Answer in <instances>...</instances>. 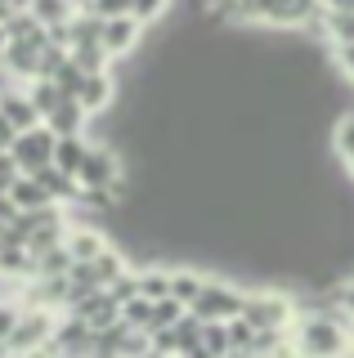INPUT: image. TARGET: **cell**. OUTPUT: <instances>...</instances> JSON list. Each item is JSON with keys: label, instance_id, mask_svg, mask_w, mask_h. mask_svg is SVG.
<instances>
[{"label": "cell", "instance_id": "1", "mask_svg": "<svg viewBox=\"0 0 354 358\" xmlns=\"http://www.w3.org/2000/svg\"><path fill=\"white\" fill-rule=\"evenodd\" d=\"M242 318L256 331H292L296 318H301V305L287 291H251L247 305H242Z\"/></svg>", "mask_w": 354, "mask_h": 358}, {"label": "cell", "instance_id": "2", "mask_svg": "<svg viewBox=\"0 0 354 358\" xmlns=\"http://www.w3.org/2000/svg\"><path fill=\"white\" fill-rule=\"evenodd\" d=\"M76 179H81L85 193H113V197L126 193L121 157H117V148H108V143H90V157H85V166H81Z\"/></svg>", "mask_w": 354, "mask_h": 358}, {"label": "cell", "instance_id": "3", "mask_svg": "<svg viewBox=\"0 0 354 358\" xmlns=\"http://www.w3.org/2000/svg\"><path fill=\"white\" fill-rule=\"evenodd\" d=\"M242 305H247V291H238L234 282H225V278H206L202 291H197V300H193V313L202 322H229V318H238Z\"/></svg>", "mask_w": 354, "mask_h": 358}, {"label": "cell", "instance_id": "4", "mask_svg": "<svg viewBox=\"0 0 354 358\" xmlns=\"http://www.w3.org/2000/svg\"><path fill=\"white\" fill-rule=\"evenodd\" d=\"M54 143H59V134L41 121V126H31V130L18 134V139L9 143V152H14V162H18V171H23V175H36L41 166L54 162Z\"/></svg>", "mask_w": 354, "mask_h": 358}, {"label": "cell", "instance_id": "5", "mask_svg": "<svg viewBox=\"0 0 354 358\" xmlns=\"http://www.w3.org/2000/svg\"><path fill=\"white\" fill-rule=\"evenodd\" d=\"M139 41H143V22L135 14H126V18H104V50L113 54V59H121V54H130V50H139Z\"/></svg>", "mask_w": 354, "mask_h": 358}, {"label": "cell", "instance_id": "6", "mask_svg": "<svg viewBox=\"0 0 354 358\" xmlns=\"http://www.w3.org/2000/svg\"><path fill=\"white\" fill-rule=\"evenodd\" d=\"M0 112H5V117H9V121H14V126H18V134L45 121V117H41V112H36V103H31L27 85H23V90H14V85H5V90H0Z\"/></svg>", "mask_w": 354, "mask_h": 358}, {"label": "cell", "instance_id": "7", "mask_svg": "<svg viewBox=\"0 0 354 358\" xmlns=\"http://www.w3.org/2000/svg\"><path fill=\"white\" fill-rule=\"evenodd\" d=\"M0 67L27 85V81H36V76H41V50H36V45H27V41H9V50L0 54Z\"/></svg>", "mask_w": 354, "mask_h": 358}, {"label": "cell", "instance_id": "8", "mask_svg": "<svg viewBox=\"0 0 354 358\" xmlns=\"http://www.w3.org/2000/svg\"><path fill=\"white\" fill-rule=\"evenodd\" d=\"M9 197H14L18 210H45V206H59V201L50 197V188L41 184L36 175H18L14 184H9Z\"/></svg>", "mask_w": 354, "mask_h": 358}, {"label": "cell", "instance_id": "9", "mask_svg": "<svg viewBox=\"0 0 354 358\" xmlns=\"http://www.w3.org/2000/svg\"><path fill=\"white\" fill-rule=\"evenodd\" d=\"M68 251H72V260H76V264H90V260H99V255L108 251V238H104L99 229L72 224V229H68Z\"/></svg>", "mask_w": 354, "mask_h": 358}, {"label": "cell", "instance_id": "10", "mask_svg": "<svg viewBox=\"0 0 354 358\" xmlns=\"http://www.w3.org/2000/svg\"><path fill=\"white\" fill-rule=\"evenodd\" d=\"M76 99H81V108L90 112V117H104L108 103H113V72H90Z\"/></svg>", "mask_w": 354, "mask_h": 358}, {"label": "cell", "instance_id": "11", "mask_svg": "<svg viewBox=\"0 0 354 358\" xmlns=\"http://www.w3.org/2000/svg\"><path fill=\"white\" fill-rule=\"evenodd\" d=\"M85 157H90V139L85 134H59V143H54V166L68 175H81Z\"/></svg>", "mask_w": 354, "mask_h": 358}, {"label": "cell", "instance_id": "12", "mask_svg": "<svg viewBox=\"0 0 354 358\" xmlns=\"http://www.w3.org/2000/svg\"><path fill=\"white\" fill-rule=\"evenodd\" d=\"M85 121H90V112L81 108V99H63V103L45 117V126H50L54 134H81Z\"/></svg>", "mask_w": 354, "mask_h": 358}, {"label": "cell", "instance_id": "13", "mask_svg": "<svg viewBox=\"0 0 354 358\" xmlns=\"http://www.w3.org/2000/svg\"><path fill=\"white\" fill-rule=\"evenodd\" d=\"M85 268H90V282H94V287H104V291L113 287V282H117L121 273H126V264H121V255L113 251V246H108V251L99 255V260H90Z\"/></svg>", "mask_w": 354, "mask_h": 358}, {"label": "cell", "instance_id": "14", "mask_svg": "<svg viewBox=\"0 0 354 358\" xmlns=\"http://www.w3.org/2000/svg\"><path fill=\"white\" fill-rule=\"evenodd\" d=\"M206 278L197 273V268H171V296L180 300V305H189L193 309V300H197V291H202Z\"/></svg>", "mask_w": 354, "mask_h": 358}, {"label": "cell", "instance_id": "15", "mask_svg": "<svg viewBox=\"0 0 354 358\" xmlns=\"http://www.w3.org/2000/svg\"><path fill=\"white\" fill-rule=\"evenodd\" d=\"M323 36H327L332 45H350V41H354V14L323 5Z\"/></svg>", "mask_w": 354, "mask_h": 358}, {"label": "cell", "instance_id": "16", "mask_svg": "<svg viewBox=\"0 0 354 358\" xmlns=\"http://www.w3.org/2000/svg\"><path fill=\"white\" fill-rule=\"evenodd\" d=\"M27 94H31V103H36L41 117H50V112L63 103V90L54 85V76H36V81H27Z\"/></svg>", "mask_w": 354, "mask_h": 358}, {"label": "cell", "instance_id": "17", "mask_svg": "<svg viewBox=\"0 0 354 358\" xmlns=\"http://www.w3.org/2000/svg\"><path fill=\"white\" fill-rule=\"evenodd\" d=\"M31 14L45 22V27H63V22L76 18V5L72 0H31Z\"/></svg>", "mask_w": 354, "mask_h": 358}, {"label": "cell", "instance_id": "18", "mask_svg": "<svg viewBox=\"0 0 354 358\" xmlns=\"http://www.w3.org/2000/svg\"><path fill=\"white\" fill-rule=\"evenodd\" d=\"M139 296L143 300H166L171 296V268H139Z\"/></svg>", "mask_w": 354, "mask_h": 358}, {"label": "cell", "instance_id": "19", "mask_svg": "<svg viewBox=\"0 0 354 358\" xmlns=\"http://www.w3.org/2000/svg\"><path fill=\"white\" fill-rule=\"evenodd\" d=\"M202 345L211 350V358H229V354H234V336H229V322H202Z\"/></svg>", "mask_w": 354, "mask_h": 358}, {"label": "cell", "instance_id": "20", "mask_svg": "<svg viewBox=\"0 0 354 358\" xmlns=\"http://www.w3.org/2000/svg\"><path fill=\"white\" fill-rule=\"evenodd\" d=\"M85 76H90V72H85V67L68 54V63H63L59 72H54V85L63 90V99H76V94H81V85H85Z\"/></svg>", "mask_w": 354, "mask_h": 358}, {"label": "cell", "instance_id": "21", "mask_svg": "<svg viewBox=\"0 0 354 358\" xmlns=\"http://www.w3.org/2000/svg\"><path fill=\"white\" fill-rule=\"evenodd\" d=\"M189 313V305H180L175 296H166V300H153V327H148V336L153 331H162V327H175V322Z\"/></svg>", "mask_w": 354, "mask_h": 358}, {"label": "cell", "instance_id": "22", "mask_svg": "<svg viewBox=\"0 0 354 358\" xmlns=\"http://www.w3.org/2000/svg\"><path fill=\"white\" fill-rule=\"evenodd\" d=\"M72 59L85 67V72H108V63H113V54L104 50V45H72Z\"/></svg>", "mask_w": 354, "mask_h": 358}, {"label": "cell", "instance_id": "23", "mask_svg": "<svg viewBox=\"0 0 354 358\" xmlns=\"http://www.w3.org/2000/svg\"><path fill=\"white\" fill-rule=\"evenodd\" d=\"M121 318H126L130 327L148 331V327H153V300H143V296H135V300H130V305H121Z\"/></svg>", "mask_w": 354, "mask_h": 358}, {"label": "cell", "instance_id": "24", "mask_svg": "<svg viewBox=\"0 0 354 358\" xmlns=\"http://www.w3.org/2000/svg\"><path fill=\"white\" fill-rule=\"evenodd\" d=\"M90 9L99 18H126L135 14V0H90Z\"/></svg>", "mask_w": 354, "mask_h": 358}, {"label": "cell", "instance_id": "25", "mask_svg": "<svg viewBox=\"0 0 354 358\" xmlns=\"http://www.w3.org/2000/svg\"><path fill=\"white\" fill-rule=\"evenodd\" d=\"M166 14V0H135V18L148 27V22H157Z\"/></svg>", "mask_w": 354, "mask_h": 358}, {"label": "cell", "instance_id": "26", "mask_svg": "<svg viewBox=\"0 0 354 358\" xmlns=\"http://www.w3.org/2000/svg\"><path fill=\"white\" fill-rule=\"evenodd\" d=\"M332 54H337V67L346 81H354V41L350 45H332Z\"/></svg>", "mask_w": 354, "mask_h": 358}, {"label": "cell", "instance_id": "27", "mask_svg": "<svg viewBox=\"0 0 354 358\" xmlns=\"http://www.w3.org/2000/svg\"><path fill=\"white\" fill-rule=\"evenodd\" d=\"M332 300H337V305H341V309H346L350 318H354V282H341L337 291H332Z\"/></svg>", "mask_w": 354, "mask_h": 358}, {"label": "cell", "instance_id": "28", "mask_svg": "<svg viewBox=\"0 0 354 358\" xmlns=\"http://www.w3.org/2000/svg\"><path fill=\"white\" fill-rule=\"evenodd\" d=\"M14 139H18V126H14V121L5 117V112H0V148H9Z\"/></svg>", "mask_w": 354, "mask_h": 358}, {"label": "cell", "instance_id": "29", "mask_svg": "<svg viewBox=\"0 0 354 358\" xmlns=\"http://www.w3.org/2000/svg\"><path fill=\"white\" fill-rule=\"evenodd\" d=\"M14 14H18V9L9 5V0H0V22H9V18H14Z\"/></svg>", "mask_w": 354, "mask_h": 358}, {"label": "cell", "instance_id": "30", "mask_svg": "<svg viewBox=\"0 0 354 358\" xmlns=\"http://www.w3.org/2000/svg\"><path fill=\"white\" fill-rule=\"evenodd\" d=\"M9 41H14V36H9V22H0V54L9 50Z\"/></svg>", "mask_w": 354, "mask_h": 358}, {"label": "cell", "instance_id": "31", "mask_svg": "<svg viewBox=\"0 0 354 358\" xmlns=\"http://www.w3.org/2000/svg\"><path fill=\"white\" fill-rule=\"evenodd\" d=\"M346 171H350V175H354V162H346Z\"/></svg>", "mask_w": 354, "mask_h": 358}, {"label": "cell", "instance_id": "32", "mask_svg": "<svg viewBox=\"0 0 354 358\" xmlns=\"http://www.w3.org/2000/svg\"><path fill=\"white\" fill-rule=\"evenodd\" d=\"M318 5H327V0H318Z\"/></svg>", "mask_w": 354, "mask_h": 358}]
</instances>
